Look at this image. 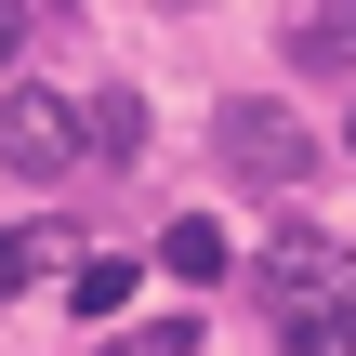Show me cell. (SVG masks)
<instances>
[{
  "instance_id": "6da1fadb",
  "label": "cell",
  "mask_w": 356,
  "mask_h": 356,
  "mask_svg": "<svg viewBox=\"0 0 356 356\" xmlns=\"http://www.w3.org/2000/svg\"><path fill=\"white\" fill-rule=\"evenodd\" d=\"M211 145H225V172H238V185H264V198H291V185H304V159H317V132H304L277 92H238V106L211 119Z\"/></svg>"
},
{
  "instance_id": "7a4b0ae2",
  "label": "cell",
  "mask_w": 356,
  "mask_h": 356,
  "mask_svg": "<svg viewBox=\"0 0 356 356\" xmlns=\"http://www.w3.org/2000/svg\"><path fill=\"white\" fill-rule=\"evenodd\" d=\"M79 159H92L79 106H66V92H40V79H13V92H0V172H13V185H66Z\"/></svg>"
},
{
  "instance_id": "3957f363",
  "label": "cell",
  "mask_w": 356,
  "mask_h": 356,
  "mask_svg": "<svg viewBox=\"0 0 356 356\" xmlns=\"http://www.w3.org/2000/svg\"><path fill=\"white\" fill-rule=\"evenodd\" d=\"M264 291H277V304H330V291H356V264H343V238L277 225V238H264Z\"/></svg>"
},
{
  "instance_id": "277c9868",
  "label": "cell",
  "mask_w": 356,
  "mask_h": 356,
  "mask_svg": "<svg viewBox=\"0 0 356 356\" xmlns=\"http://www.w3.org/2000/svg\"><path fill=\"white\" fill-rule=\"evenodd\" d=\"M291 66H304V79L356 66V0H343V13H291Z\"/></svg>"
},
{
  "instance_id": "5b68a950",
  "label": "cell",
  "mask_w": 356,
  "mask_h": 356,
  "mask_svg": "<svg viewBox=\"0 0 356 356\" xmlns=\"http://www.w3.org/2000/svg\"><path fill=\"white\" fill-rule=\"evenodd\" d=\"M159 264H172V277H185V291H211V277H225V264H238V251H225V225H198V211H185V225H172V238H159Z\"/></svg>"
},
{
  "instance_id": "8992f818",
  "label": "cell",
  "mask_w": 356,
  "mask_h": 356,
  "mask_svg": "<svg viewBox=\"0 0 356 356\" xmlns=\"http://www.w3.org/2000/svg\"><path fill=\"white\" fill-rule=\"evenodd\" d=\"M291 356H356V291H330V304H291Z\"/></svg>"
},
{
  "instance_id": "52a82bcc",
  "label": "cell",
  "mask_w": 356,
  "mask_h": 356,
  "mask_svg": "<svg viewBox=\"0 0 356 356\" xmlns=\"http://www.w3.org/2000/svg\"><path fill=\"white\" fill-rule=\"evenodd\" d=\"M79 132H92V159H145V106H132V92H92Z\"/></svg>"
},
{
  "instance_id": "ba28073f",
  "label": "cell",
  "mask_w": 356,
  "mask_h": 356,
  "mask_svg": "<svg viewBox=\"0 0 356 356\" xmlns=\"http://www.w3.org/2000/svg\"><path fill=\"white\" fill-rule=\"evenodd\" d=\"M66 304H79V317H119V304H132V264H79Z\"/></svg>"
},
{
  "instance_id": "9c48e42d",
  "label": "cell",
  "mask_w": 356,
  "mask_h": 356,
  "mask_svg": "<svg viewBox=\"0 0 356 356\" xmlns=\"http://www.w3.org/2000/svg\"><path fill=\"white\" fill-rule=\"evenodd\" d=\"M13 291H26V251H13V238H0V304H13Z\"/></svg>"
},
{
  "instance_id": "30bf717a",
  "label": "cell",
  "mask_w": 356,
  "mask_h": 356,
  "mask_svg": "<svg viewBox=\"0 0 356 356\" xmlns=\"http://www.w3.org/2000/svg\"><path fill=\"white\" fill-rule=\"evenodd\" d=\"M13 40H26V13H0V66H13Z\"/></svg>"
},
{
  "instance_id": "8fae6325",
  "label": "cell",
  "mask_w": 356,
  "mask_h": 356,
  "mask_svg": "<svg viewBox=\"0 0 356 356\" xmlns=\"http://www.w3.org/2000/svg\"><path fill=\"white\" fill-rule=\"evenodd\" d=\"M343 145H356V119H343Z\"/></svg>"
}]
</instances>
